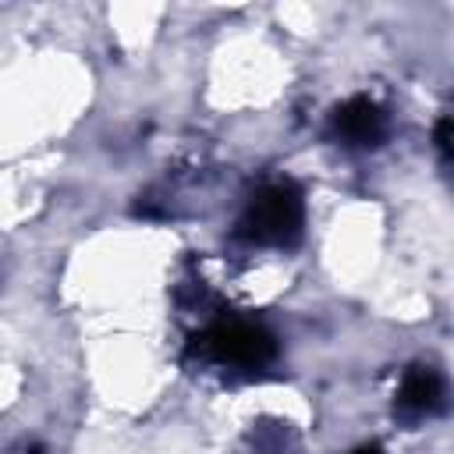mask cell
<instances>
[{
	"label": "cell",
	"instance_id": "6da1fadb",
	"mask_svg": "<svg viewBox=\"0 0 454 454\" xmlns=\"http://www.w3.org/2000/svg\"><path fill=\"white\" fill-rule=\"evenodd\" d=\"M305 206L294 184H266L259 195H252L248 209L241 213V238L259 245H291L301 234Z\"/></svg>",
	"mask_w": 454,
	"mask_h": 454
},
{
	"label": "cell",
	"instance_id": "7a4b0ae2",
	"mask_svg": "<svg viewBox=\"0 0 454 454\" xmlns=\"http://www.w3.org/2000/svg\"><path fill=\"white\" fill-rule=\"evenodd\" d=\"M195 348L223 365H241V369H259L277 355L273 333L262 330L259 323H245V319L213 323L202 337H195Z\"/></svg>",
	"mask_w": 454,
	"mask_h": 454
},
{
	"label": "cell",
	"instance_id": "3957f363",
	"mask_svg": "<svg viewBox=\"0 0 454 454\" xmlns=\"http://www.w3.org/2000/svg\"><path fill=\"white\" fill-rule=\"evenodd\" d=\"M330 135H333L337 142H344V145H355V149H362V145H380V138L387 135V114H383L372 99L355 96V99H348V103H340V106L333 110V117H330Z\"/></svg>",
	"mask_w": 454,
	"mask_h": 454
},
{
	"label": "cell",
	"instance_id": "277c9868",
	"mask_svg": "<svg viewBox=\"0 0 454 454\" xmlns=\"http://www.w3.org/2000/svg\"><path fill=\"white\" fill-rule=\"evenodd\" d=\"M443 404V383L429 365H411L397 390V408L404 415H429Z\"/></svg>",
	"mask_w": 454,
	"mask_h": 454
},
{
	"label": "cell",
	"instance_id": "5b68a950",
	"mask_svg": "<svg viewBox=\"0 0 454 454\" xmlns=\"http://www.w3.org/2000/svg\"><path fill=\"white\" fill-rule=\"evenodd\" d=\"M433 142H436V149L454 163V117H440V121H436Z\"/></svg>",
	"mask_w": 454,
	"mask_h": 454
},
{
	"label": "cell",
	"instance_id": "8992f818",
	"mask_svg": "<svg viewBox=\"0 0 454 454\" xmlns=\"http://www.w3.org/2000/svg\"><path fill=\"white\" fill-rule=\"evenodd\" d=\"M351 454H383L376 443H365V447H358V450H351Z\"/></svg>",
	"mask_w": 454,
	"mask_h": 454
},
{
	"label": "cell",
	"instance_id": "52a82bcc",
	"mask_svg": "<svg viewBox=\"0 0 454 454\" xmlns=\"http://www.w3.org/2000/svg\"><path fill=\"white\" fill-rule=\"evenodd\" d=\"M28 454H43V450H39V447H32V450H28Z\"/></svg>",
	"mask_w": 454,
	"mask_h": 454
}]
</instances>
